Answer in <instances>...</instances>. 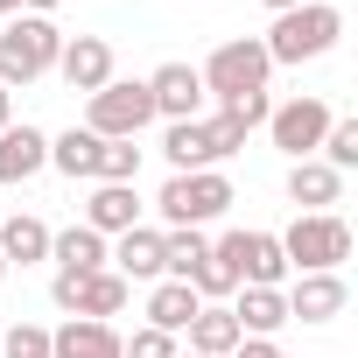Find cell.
<instances>
[{
  "label": "cell",
  "mask_w": 358,
  "mask_h": 358,
  "mask_svg": "<svg viewBox=\"0 0 358 358\" xmlns=\"http://www.w3.org/2000/svg\"><path fill=\"white\" fill-rule=\"evenodd\" d=\"M120 358H183V351H176L169 330H134V337H120Z\"/></svg>",
  "instance_id": "f546056e"
},
{
  "label": "cell",
  "mask_w": 358,
  "mask_h": 358,
  "mask_svg": "<svg viewBox=\"0 0 358 358\" xmlns=\"http://www.w3.org/2000/svg\"><path fill=\"white\" fill-rule=\"evenodd\" d=\"M232 358H281V351H274V337H239Z\"/></svg>",
  "instance_id": "1f68e13d"
},
{
  "label": "cell",
  "mask_w": 358,
  "mask_h": 358,
  "mask_svg": "<svg viewBox=\"0 0 358 358\" xmlns=\"http://www.w3.org/2000/svg\"><path fill=\"white\" fill-rule=\"evenodd\" d=\"M127 295H134V281H120L113 267H99V274H57V281H50V302H57L64 316H92V323L120 316Z\"/></svg>",
  "instance_id": "ba28073f"
},
{
  "label": "cell",
  "mask_w": 358,
  "mask_h": 358,
  "mask_svg": "<svg viewBox=\"0 0 358 358\" xmlns=\"http://www.w3.org/2000/svg\"><path fill=\"white\" fill-rule=\"evenodd\" d=\"M57 57H64V29L50 15H15L0 29V92L36 85L43 71H57Z\"/></svg>",
  "instance_id": "7a4b0ae2"
},
{
  "label": "cell",
  "mask_w": 358,
  "mask_h": 358,
  "mask_svg": "<svg viewBox=\"0 0 358 358\" xmlns=\"http://www.w3.org/2000/svg\"><path fill=\"white\" fill-rule=\"evenodd\" d=\"M211 260H218L239 288H281V274H288L274 232H225V239L211 246Z\"/></svg>",
  "instance_id": "52a82bcc"
},
{
  "label": "cell",
  "mask_w": 358,
  "mask_h": 358,
  "mask_svg": "<svg viewBox=\"0 0 358 358\" xmlns=\"http://www.w3.org/2000/svg\"><path fill=\"white\" fill-rule=\"evenodd\" d=\"M8 113H15V92H0V127H15V120H8Z\"/></svg>",
  "instance_id": "e575fe53"
},
{
  "label": "cell",
  "mask_w": 358,
  "mask_h": 358,
  "mask_svg": "<svg viewBox=\"0 0 358 358\" xmlns=\"http://www.w3.org/2000/svg\"><path fill=\"white\" fill-rule=\"evenodd\" d=\"M162 155H169V169H176V176H190V169H218L204 120H169V134H162Z\"/></svg>",
  "instance_id": "ac0fdd59"
},
{
  "label": "cell",
  "mask_w": 358,
  "mask_h": 358,
  "mask_svg": "<svg viewBox=\"0 0 358 358\" xmlns=\"http://www.w3.org/2000/svg\"><path fill=\"white\" fill-rule=\"evenodd\" d=\"M267 71H274V64H267L260 36H239V43H218L197 78H204V99L232 106V99H246V92H267Z\"/></svg>",
  "instance_id": "8992f818"
},
{
  "label": "cell",
  "mask_w": 358,
  "mask_h": 358,
  "mask_svg": "<svg viewBox=\"0 0 358 358\" xmlns=\"http://www.w3.org/2000/svg\"><path fill=\"white\" fill-rule=\"evenodd\" d=\"M190 358H197V351H190Z\"/></svg>",
  "instance_id": "f35d334b"
},
{
  "label": "cell",
  "mask_w": 358,
  "mask_h": 358,
  "mask_svg": "<svg viewBox=\"0 0 358 358\" xmlns=\"http://www.w3.org/2000/svg\"><path fill=\"white\" fill-rule=\"evenodd\" d=\"M330 106L323 99H288V106H274L267 113V134H274V148L288 155V162H316V148H323V134H330Z\"/></svg>",
  "instance_id": "9c48e42d"
},
{
  "label": "cell",
  "mask_w": 358,
  "mask_h": 358,
  "mask_svg": "<svg viewBox=\"0 0 358 358\" xmlns=\"http://www.w3.org/2000/svg\"><path fill=\"white\" fill-rule=\"evenodd\" d=\"M204 260H211V239H204L197 225H176V232H162V274H169V281H190Z\"/></svg>",
  "instance_id": "603a6c76"
},
{
  "label": "cell",
  "mask_w": 358,
  "mask_h": 358,
  "mask_svg": "<svg viewBox=\"0 0 358 358\" xmlns=\"http://www.w3.org/2000/svg\"><path fill=\"white\" fill-rule=\"evenodd\" d=\"M141 176V148L134 141H99V176L92 183H134Z\"/></svg>",
  "instance_id": "484cf974"
},
{
  "label": "cell",
  "mask_w": 358,
  "mask_h": 358,
  "mask_svg": "<svg viewBox=\"0 0 358 358\" xmlns=\"http://www.w3.org/2000/svg\"><path fill=\"white\" fill-rule=\"evenodd\" d=\"M225 113H232V120H246V127H267V113H274V106H267V92H246V99H232Z\"/></svg>",
  "instance_id": "4dcf8cb0"
},
{
  "label": "cell",
  "mask_w": 358,
  "mask_h": 358,
  "mask_svg": "<svg viewBox=\"0 0 358 358\" xmlns=\"http://www.w3.org/2000/svg\"><path fill=\"white\" fill-rule=\"evenodd\" d=\"M260 8H267V15H288V8H302V0H260Z\"/></svg>",
  "instance_id": "836d02e7"
},
{
  "label": "cell",
  "mask_w": 358,
  "mask_h": 358,
  "mask_svg": "<svg viewBox=\"0 0 358 358\" xmlns=\"http://www.w3.org/2000/svg\"><path fill=\"white\" fill-rule=\"evenodd\" d=\"M85 225H92L99 239L134 232V225H141V197H134V183H99V190L85 197Z\"/></svg>",
  "instance_id": "5bb4252c"
},
{
  "label": "cell",
  "mask_w": 358,
  "mask_h": 358,
  "mask_svg": "<svg viewBox=\"0 0 358 358\" xmlns=\"http://www.w3.org/2000/svg\"><path fill=\"white\" fill-rule=\"evenodd\" d=\"M281 358H288V351H281Z\"/></svg>",
  "instance_id": "74e56055"
},
{
  "label": "cell",
  "mask_w": 358,
  "mask_h": 358,
  "mask_svg": "<svg viewBox=\"0 0 358 358\" xmlns=\"http://www.w3.org/2000/svg\"><path fill=\"white\" fill-rule=\"evenodd\" d=\"M0 15H22V0H0Z\"/></svg>",
  "instance_id": "d590c367"
},
{
  "label": "cell",
  "mask_w": 358,
  "mask_h": 358,
  "mask_svg": "<svg viewBox=\"0 0 358 358\" xmlns=\"http://www.w3.org/2000/svg\"><path fill=\"white\" fill-rule=\"evenodd\" d=\"M50 358H120V330L92 316H64V330H50Z\"/></svg>",
  "instance_id": "9a60e30c"
},
{
  "label": "cell",
  "mask_w": 358,
  "mask_h": 358,
  "mask_svg": "<svg viewBox=\"0 0 358 358\" xmlns=\"http://www.w3.org/2000/svg\"><path fill=\"white\" fill-rule=\"evenodd\" d=\"M337 197H344V176H337V169H323V162H288V204L330 211Z\"/></svg>",
  "instance_id": "d6986e66"
},
{
  "label": "cell",
  "mask_w": 358,
  "mask_h": 358,
  "mask_svg": "<svg viewBox=\"0 0 358 358\" xmlns=\"http://www.w3.org/2000/svg\"><path fill=\"white\" fill-rule=\"evenodd\" d=\"M148 120H155L148 78H113L85 99V134H99V141H141Z\"/></svg>",
  "instance_id": "277c9868"
},
{
  "label": "cell",
  "mask_w": 358,
  "mask_h": 358,
  "mask_svg": "<svg viewBox=\"0 0 358 358\" xmlns=\"http://www.w3.org/2000/svg\"><path fill=\"white\" fill-rule=\"evenodd\" d=\"M0 281H8V260H0Z\"/></svg>",
  "instance_id": "8d00e7d4"
},
{
  "label": "cell",
  "mask_w": 358,
  "mask_h": 358,
  "mask_svg": "<svg viewBox=\"0 0 358 358\" xmlns=\"http://www.w3.org/2000/svg\"><path fill=\"white\" fill-rule=\"evenodd\" d=\"M232 323H239V337H274V330L288 323L281 288H239V295H232Z\"/></svg>",
  "instance_id": "e0dca14e"
},
{
  "label": "cell",
  "mask_w": 358,
  "mask_h": 358,
  "mask_svg": "<svg viewBox=\"0 0 358 358\" xmlns=\"http://www.w3.org/2000/svg\"><path fill=\"white\" fill-rule=\"evenodd\" d=\"M0 260H8V267H15V260H22V267H29V260H50V225L29 218V211H0Z\"/></svg>",
  "instance_id": "ffe728a7"
},
{
  "label": "cell",
  "mask_w": 358,
  "mask_h": 358,
  "mask_svg": "<svg viewBox=\"0 0 358 358\" xmlns=\"http://www.w3.org/2000/svg\"><path fill=\"white\" fill-rule=\"evenodd\" d=\"M57 71H64V85L71 92H99V85H113V43L106 36H64V57H57Z\"/></svg>",
  "instance_id": "30bf717a"
},
{
  "label": "cell",
  "mask_w": 358,
  "mask_h": 358,
  "mask_svg": "<svg viewBox=\"0 0 358 358\" xmlns=\"http://www.w3.org/2000/svg\"><path fill=\"white\" fill-rule=\"evenodd\" d=\"M22 8H29V15H50V8H64V0H22Z\"/></svg>",
  "instance_id": "d6a6232c"
},
{
  "label": "cell",
  "mask_w": 358,
  "mask_h": 358,
  "mask_svg": "<svg viewBox=\"0 0 358 358\" xmlns=\"http://www.w3.org/2000/svg\"><path fill=\"white\" fill-rule=\"evenodd\" d=\"M0 358H50V330H43V323H15V330H0Z\"/></svg>",
  "instance_id": "83f0119b"
},
{
  "label": "cell",
  "mask_w": 358,
  "mask_h": 358,
  "mask_svg": "<svg viewBox=\"0 0 358 358\" xmlns=\"http://www.w3.org/2000/svg\"><path fill=\"white\" fill-rule=\"evenodd\" d=\"M50 169H64L71 183H92V176H99V134H85V127L57 134L50 141Z\"/></svg>",
  "instance_id": "cb8c5ba5"
},
{
  "label": "cell",
  "mask_w": 358,
  "mask_h": 358,
  "mask_svg": "<svg viewBox=\"0 0 358 358\" xmlns=\"http://www.w3.org/2000/svg\"><path fill=\"white\" fill-rule=\"evenodd\" d=\"M162 218H169V232L176 225H211V218H225L232 211V183H225V176L218 169H190V176H169V183H162Z\"/></svg>",
  "instance_id": "5b68a950"
},
{
  "label": "cell",
  "mask_w": 358,
  "mask_h": 358,
  "mask_svg": "<svg viewBox=\"0 0 358 358\" xmlns=\"http://www.w3.org/2000/svg\"><path fill=\"white\" fill-rule=\"evenodd\" d=\"M337 36H344V15L330 8V0H302V8L274 15L260 50H267V64H316V57L337 50Z\"/></svg>",
  "instance_id": "6da1fadb"
},
{
  "label": "cell",
  "mask_w": 358,
  "mask_h": 358,
  "mask_svg": "<svg viewBox=\"0 0 358 358\" xmlns=\"http://www.w3.org/2000/svg\"><path fill=\"white\" fill-rule=\"evenodd\" d=\"M281 302H288V323H330V316H344L351 288H344V274H302Z\"/></svg>",
  "instance_id": "7c38bea8"
},
{
  "label": "cell",
  "mask_w": 358,
  "mask_h": 358,
  "mask_svg": "<svg viewBox=\"0 0 358 358\" xmlns=\"http://www.w3.org/2000/svg\"><path fill=\"white\" fill-rule=\"evenodd\" d=\"M204 134H211V155L225 162V155H239V148H246V134H253V127H246V120H232V113L218 106V120H204Z\"/></svg>",
  "instance_id": "f1b7e54d"
},
{
  "label": "cell",
  "mask_w": 358,
  "mask_h": 358,
  "mask_svg": "<svg viewBox=\"0 0 358 358\" xmlns=\"http://www.w3.org/2000/svg\"><path fill=\"white\" fill-rule=\"evenodd\" d=\"M106 267H113L120 281H155V274H162V232H148V225L120 232V246L106 253Z\"/></svg>",
  "instance_id": "2e32d148"
},
{
  "label": "cell",
  "mask_w": 358,
  "mask_h": 358,
  "mask_svg": "<svg viewBox=\"0 0 358 358\" xmlns=\"http://www.w3.org/2000/svg\"><path fill=\"white\" fill-rule=\"evenodd\" d=\"M281 239V260L295 267V274H337L344 260H351V225L337 218V211H302L288 232H274Z\"/></svg>",
  "instance_id": "3957f363"
},
{
  "label": "cell",
  "mask_w": 358,
  "mask_h": 358,
  "mask_svg": "<svg viewBox=\"0 0 358 358\" xmlns=\"http://www.w3.org/2000/svg\"><path fill=\"white\" fill-rule=\"evenodd\" d=\"M50 260H57V274H99V267H106V239H99L92 225L50 232Z\"/></svg>",
  "instance_id": "44dd1931"
},
{
  "label": "cell",
  "mask_w": 358,
  "mask_h": 358,
  "mask_svg": "<svg viewBox=\"0 0 358 358\" xmlns=\"http://www.w3.org/2000/svg\"><path fill=\"white\" fill-rule=\"evenodd\" d=\"M323 169H337V176L358 169V120H330V134H323Z\"/></svg>",
  "instance_id": "4316f807"
},
{
  "label": "cell",
  "mask_w": 358,
  "mask_h": 358,
  "mask_svg": "<svg viewBox=\"0 0 358 358\" xmlns=\"http://www.w3.org/2000/svg\"><path fill=\"white\" fill-rule=\"evenodd\" d=\"M148 99H155V120H197L204 113V78L190 64H162L148 78Z\"/></svg>",
  "instance_id": "8fae6325"
},
{
  "label": "cell",
  "mask_w": 358,
  "mask_h": 358,
  "mask_svg": "<svg viewBox=\"0 0 358 358\" xmlns=\"http://www.w3.org/2000/svg\"><path fill=\"white\" fill-rule=\"evenodd\" d=\"M50 169V134L43 127H0V183H29Z\"/></svg>",
  "instance_id": "4fadbf2b"
},
{
  "label": "cell",
  "mask_w": 358,
  "mask_h": 358,
  "mask_svg": "<svg viewBox=\"0 0 358 358\" xmlns=\"http://www.w3.org/2000/svg\"><path fill=\"white\" fill-rule=\"evenodd\" d=\"M232 344H239L232 309H197V316H190V351H197V358H232Z\"/></svg>",
  "instance_id": "d4e9b609"
},
{
  "label": "cell",
  "mask_w": 358,
  "mask_h": 358,
  "mask_svg": "<svg viewBox=\"0 0 358 358\" xmlns=\"http://www.w3.org/2000/svg\"><path fill=\"white\" fill-rule=\"evenodd\" d=\"M204 302H197V288L190 281H155V295H148V330H190V316H197Z\"/></svg>",
  "instance_id": "7402d4cb"
}]
</instances>
